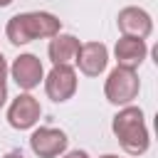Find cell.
I'll list each match as a JSON object with an SVG mask.
<instances>
[{
  "label": "cell",
  "mask_w": 158,
  "mask_h": 158,
  "mask_svg": "<svg viewBox=\"0 0 158 158\" xmlns=\"http://www.w3.org/2000/svg\"><path fill=\"white\" fill-rule=\"evenodd\" d=\"M57 32H62V20L57 15H52V12H44V10L12 15L7 20V25H5V37L15 47L30 44L35 40H49Z\"/></svg>",
  "instance_id": "1"
},
{
  "label": "cell",
  "mask_w": 158,
  "mask_h": 158,
  "mask_svg": "<svg viewBox=\"0 0 158 158\" xmlns=\"http://www.w3.org/2000/svg\"><path fill=\"white\" fill-rule=\"evenodd\" d=\"M111 131H114L118 146L131 156H143L151 146V133H148V126H146V116L133 104L118 109V114L111 121Z\"/></svg>",
  "instance_id": "2"
},
{
  "label": "cell",
  "mask_w": 158,
  "mask_h": 158,
  "mask_svg": "<svg viewBox=\"0 0 158 158\" xmlns=\"http://www.w3.org/2000/svg\"><path fill=\"white\" fill-rule=\"evenodd\" d=\"M141 91V79L136 74V69L128 67H114L104 81V96L109 99V104L114 106H128L133 104V99Z\"/></svg>",
  "instance_id": "3"
},
{
  "label": "cell",
  "mask_w": 158,
  "mask_h": 158,
  "mask_svg": "<svg viewBox=\"0 0 158 158\" xmlns=\"http://www.w3.org/2000/svg\"><path fill=\"white\" fill-rule=\"evenodd\" d=\"M44 94L54 101V104H64L77 94L79 79H77V69L72 64H52V69L44 74Z\"/></svg>",
  "instance_id": "4"
},
{
  "label": "cell",
  "mask_w": 158,
  "mask_h": 158,
  "mask_svg": "<svg viewBox=\"0 0 158 158\" xmlns=\"http://www.w3.org/2000/svg\"><path fill=\"white\" fill-rule=\"evenodd\" d=\"M40 116H42V106L30 91L17 94L7 106V123L15 131H27V128L37 126Z\"/></svg>",
  "instance_id": "5"
},
{
  "label": "cell",
  "mask_w": 158,
  "mask_h": 158,
  "mask_svg": "<svg viewBox=\"0 0 158 158\" xmlns=\"http://www.w3.org/2000/svg\"><path fill=\"white\" fill-rule=\"evenodd\" d=\"M67 143H69L67 133L62 128H54V126H40L30 136V148L40 158H57V156H62L67 151Z\"/></svg>",
  "instance_id": "6"
},
{
  "label": "cell",
  "mask_w": 158,
  "mask_h": 158,
  "mask_svg": "<svg viewBox=\"0 0 158 158\" xmlns=\"http://www.w3.org/2000/svg\"><path fill=\"white\" fill-rule=\"evenodd\" d=\"M7 74L12 77V81H15L22 91H32V89L40 86V81L44 79V67H42V62H40L35 54L25 52V54L15 57V62L10 64Z\"/></svg>",
  "instance_id": "7"
},
{
  "label": "cell",
  "mask_w": 158,
  "mask_h": 158,
  "mask_svg": "<svg viewBox=\"0 0 158 158\" xmlns=\"http://www.w3.org/2000/svg\"><path fill=\"white\" fill-rule=\"evenodd\" d=\"M116 25H118V32L126 35V37H141V40H146L153 32V17L143 7H136V5L121 7L118 15H116Z\"/></svg>",
  "instance_id": "8"
},
{
  "label": "cell",
  "mask_w": 158,
  "mask_h": 158,
  "mask_svg": "<svg viewBox=\"0 0 158 158\" xmlns=\"http://www.w3.org/2000/svg\"><path fill=\"white\" fill-rule=\"evenodd\" d=\"M77 67L84 77H99L106 72L109 64V49L104 42H84L77 54Z\"/></svg>",
  "instance_id": "9"
},
{
  "label": "cell",
  "mask_w": 158,
  "mask_h": 158,
  "mask_svg": "<svg viewBox=\"0 0 158 158\" xmlns=\"http://www.w3.org/2000/svg\"><path fill=\"white\" fill-rule=\"evenodd\" d=\"M146 54H148V44L141 37H126V35H121V40H116V44H114V57H116L118 67L138 69L143 64Z\"/></svg>",
  "instance_id": "10"
},
{
  "label": "cell",
  "mask_w": 158,
  "mask_h": 158,
  "mask_svg": "<svg viewBox=\"0 0 158 158\" xmlns=\"http://www.w3.org/2000/svg\"><path fill=\"white\" fill-rule=\"evenodd\" d=\"M79 47L81 42L74 37V35H67V32H57L54 37H49V44H47V57L52 64H72L79 54Z\"/></svg>",
  "instance_id": "11"
},
{
  "label": "cell",
  "mask_w": 158,
  "mask_h": 158,
  "mask_svg": "<svg viewBox=\"0 0 158 158\" xmlns=\"http://www.w3.org/2000/svg\"><path fill=\"white\" fill-rule=\"evenodd\" d=\"M7 104V81H5V77H0V109Z\"/></svg>",
  "instance_id": "12"
},
{
  "label": "cell",
  "mask_w": 158,
  "mask_h": 158,
  "mask_svg": "<svg viewBox=\"0 0 158 158\" xmlns=\"http://www.w3.org/2000/svg\"><path fill=\"white\" fill-rule=\"evenodd\" d=\"M59 158H89V153H86V151H79V148H77V151H64V153H62Z\"/></svg>",
  "instance_id": "13"
},
{
  "label": "cell",
  "mask_w": 158,
  "mask_h": 158,
  "mask_svg": "<svg viewBox=\"0 0 158 158\" xmlns=\"http://www.w3.org/2000/svg\"><path fill=\"white\" fill-rule=\"evenodd\" d=\"M7 69H10V67H7V62H5V57L0 54V77H7Z\"/></svg>",
  "instance_id": "14"
},
{
  "label": "cell",
  "mask_w": 158,
  "mask_h": 158,
  "mask_svg": "<svg viewBox=\"0 0 158 158\" xmlns=\"http://www.w3.org/2000/svg\"><path fill=\"white\" fill-rule=\"evenodd\" d=\"M2 158H25V156H22L20 151H10V153H5Z\"/></svg>",
  "instance_id": "15"
},
{
  "label": "cell",
  "mask_w": 158,
  "mask_h": 158,
  "mask_svg": "<svg viewBox=\"0 0 158 158\" xmlns=\"http://www.w3.org/2000/svg\"><path fill=\"white\" fill-rule=\"evenodd\" d=\"M10 2H12V0H0V7H7Z\"/></svg>",
  "instance_id": "16"
},
{
  "label": "cell",
  "mask_w": 158,
  "mask_h": 158,
  "mask_svg": "<svg viewBox=\"0 0 158 158\" xmlns=\"http://www.w3.org/2000/svg\"><path fill=\"white\" fill-rule=\"evenodd\" d=\"M99 158H118V156H114V153H106V156H99Z\"/></svg>",
  "instance_id": "17"
}]
</instances>
